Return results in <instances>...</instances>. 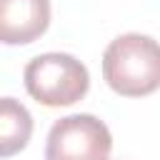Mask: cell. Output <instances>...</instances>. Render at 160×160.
Returning <instances> with one entry per match:
<instances>
[{
    "label": "cell",
    "instance_id": "6da1fadb",
    "mask_svg": "<svg viewBox=\"0 0 160 160\" xmlns=\"http://www.w3.org/2000/svg\"><path fill=\"white\" fill-rule=\"evenodd\" d=\"M102 78L122 98H145L160 88V42L150 35L128 32L102 52Z\"/></svg>",
    "mask_w": 160,
    "mask_h": 160
},
{
    "label": "cell",
    "instance_id": "7a4b0ae2",
    "mask_svg": "<svg viewBox=\"0 0 160 160\" xmlns=\"http://www.w3.org/2000/svg\"><path fill=\"white\" fill-rule=\"evenodd\" d=\"M25 90L45 108H65L85 98L90 88L88 68L68 52H45L32 58L22 72Z\"/></svg>",
    "mask_w": 160,
    "mask_h": 160
},
{
    "label": "cell",
    "instance_id": "3957f363",
    "mask_svg": "<svg viewBox=\"0 0 160 160\" xmlns=\"http://www.w3.org/2000/svg\"><path fill=\"white\" fill-rule=\"evenodd\" d=\"M112 135L108 125L88 112L52 122L45 142V160H110Z\"/></svg>",
    "mask_w": 160,
    "mask_h": 160
},
{
    "label": "cell",
    "instance_id": "277c9868",
    "mask_svg": "<svg viewBox=\"0 0 160 160\" xmlns=\"http://www.w3.org/2000/svg\"><path fill=\"white\" fill-rule=\"evenodd\" d=\"M50 25L48 0H0V40L5 45H28Z\"/></svg>",
    "mask_w": 160,
    "mask_h": 160
},
{
    "label": "cell",
    "instance_id": "5b68a950",
    "mask_svg": "<svg viewBox=\"0 0 160 160\" xmlns=\"http://www.w3.org/2000/svg\"><path fill=\"white\" fill-rule=\"evenodd\" d=\"M32 135V118L15 98L0 100V155L10 158L20 152Z\"/></svg>",
    "mask_w": 160,
    "mask_h": 160
}]
</instances>
